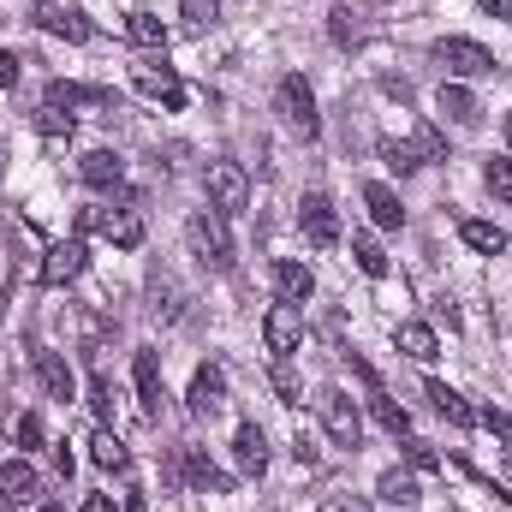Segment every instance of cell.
I'll return each mask as SVG.
<instances>
[{"label":"cell","instance_id":"cell-1","mask_svg":"<svg viewBox=\"0 0 512 512\" xmlns=\"http://www.w3.org/2000/svg\"><path fill=\"white\" fill-rule=\"evenodd\" d=\"M274 108H280V120L298 131V137H322V114H316V90L304 84V72H286L280 84H274Z\"/></svg>","mask_w":512,"mask_h":512},{"label":"cell","instance_id":"cell-2","mask_svg":"<svg viewBox=\"0 0 512 512\" xmlns=\"http://www.w3.org/2000/svg\"><path fill=\"white\" fill-rule=\"evenodd\" d=\"M185 239H191V251L203 256L209 268H233V239H227V215H215V209H197L191 221H185Z\"/></svg>","mask_w":512,"mask_h":512},{"label":"cell","instance_id":"cell-3","mask_svg":"<svg viewBox=\"0 0 512 512\" xmlns=\"http://www.w3.org/2000/svg\"><path fill=\"white\" fill-rule=\"evenodd\" d=\"M203 191H209V209H215V215H239V209L251 203V179H245L239 161H209Z\"/></svg>","mask_w":512,"mask_h":512},{"label":"cell","instance_id":"cell-4","mask_svg":"<svg viewBox=\"0 0 512 512\" xmlns=\"http://www.w3.org/2000/svg\"><path fill=\"white\" fill-rule=\"evenodd\" d=\"M435 60L447 66V78H489L495 72V54L471 36H441L435 42Z\"/></svg>","mask_w":512,"mask_h":512},{"label":"cell","instance_id":"cell-5","mask_svg":"<svg viewBox=\"0 0 512 512\" xmlns=\"http://www.w3.org/2000/svg\"><path fill=\"white\" fill-rule=\"evenodd\" d=\"M316 411H322V423H328V435H334L340 447H358V441H364V411H358L340 387H322V393H316Z\"/></svg>","mask_w":512,"mask_h":512},{"label":"cell","instance_id":"cell-6","mask_svg":"<svg viewBox=\"0 0 512 512\" xmlns=\"http://www.w3.org/2000/svg\"><path fill=\"white\" fill-rule=\"evenodd\" d=\"M298 233L316 245V251H328V245H340V215H334V203L322 197V191H310L304 203H298Z\"/></svg>","mask_w":512,"mask_h":512},{"label":"cell","instance_id":"cell-7","mask_svg":"<svg viewBox=\"0 0 512 512\" xmlns=\"http://www.w3.org/2000/svg\"><path fill=\"white\" fill-rule=\"evenodd\" d=\"M262 340H268L274 358H292V352L304 346V310H298V304H274V310L262 316Z\"/></svg>","mask_w":512,"mask_h":512},{"label":"cell","instance_id":"cell-8","mask_svg":"<svg viewBox=\"0 0 512 512\" xmlns=\"http://www.w3.org/2000/svg\"><path fill=\"white\" fill-rule=\"evenodd\" d=\"M131 84H137L143 96H155L161 108H185V84H179V72H173V66H161V60L131 66Z\"/></svg>","mask_w":512,"mask_h":512},{"label":"cell","instance_id":"cell-9","mask_svg":"<svg viewBox=\"0 0 512 512\" xmlns=\"http://www.w3.org/2000/svg\"><path fill=\"white\" fill-rule=\"evenodd\" d=\"M84 262H90L84 239H60V245H48V256H42V286H72V280L84 274Z\"/></svg>","mask_w":512,"mask_h":512},{"label":"cell","instance_id":"cell-10","mask_svg":"<svg viewBox=\"0 0 512 512\" xmlns=\"http://www.w3.org/2000/svg\"><path fill=\"white\" fill-rule=\"evenodd\" d=\"M131 376H137V399H143V417H161V405H167V382H161V358L143 346L137 358H131Z\"/></svg>","mask_w":512,"mask_h":512},{"label":"cell","instance_id":"cell-11","mask_svg":"<svg viewBox=\"0 0 512 512\" xmlns=\"http://www.w3.org/2000/svg\"><path fill=\"white\" fill-rule=\"evenodd\" d=\"M274 292H280V304H310V298H316V274H310L304 262L280 256V262H274Z\"/></svg>","mask_w":512,"mask_h":512},{"label":"cell","instance_id":"cell-12","mask_svg":"<svg viewBox=\"0 0 512 512\" xmlns=\"http://www.w3.org/2000/svg\"><path fill=\"white\" fill-rule=\"evenodd\" d=\"M96 233H102L108 245H120V251H137V245H143V215H137V209H102V215H96Z\"/></svg>","mask_w":512,"mask_h":512},{"label":"cell","instance_id":"cell-13","mask_svg":"<svg viewBox=\"0 0 512 512\" xmlns=\"http://www.w3.org/2000/svg\"><path fill=\"white\" fill-rule=\"evenodd\" d=\"M78 173H84V185H96V191H120V185H126V161H120L114 149H90V155L78 161Z\"/></svg>","mask_w":512,"mask_h":512},{"label":"cell","instance_id":"cell-14","mask_svg":"<svg viewBox=\"0 0 512 512\" xmlns=\"http://www.w3.org/2000/svg\"><path fill=\"white\" fill-rule=\"evenodd\" d=\"M423 393H429V405H435V411H441V417H447L453 429H477V405H471V399H465L459 387H447V382H429Z\"/></svg>","mask_w":512,"mask_h":512},{"label":"cell","instance_id":"cell-15","mask_svg":"<svg viewBox=\"0 0 512 512\" xmlns=\"http://www.w3.org/2000/svg\"><path fill=\"white\" fill-rule=\"evenodd\" d=\"M48 102L54 108H120L114 102V90H102V84H48Z\"/></svg>","mask_w":512,"mask_h":512},{"label":"cell","instance_id":"cell-16","mask_svg":"<svg viewBox=\"0 0 512 512\" xmlns=\"http://www.w3.org/2000/svg\"><path fill=\"white\" fill-rule=\"evenodd\" d=\"M435 108H441V114H447L453 126H477V120H483V108H477V96H471V90H465L459 78H447V84L435 90Z\"/></svg>","mask_w":512,"mask_h":512},{"label":"cell","instance_id":"cell-17","mask_svg":"<svg viewBox=\"0 0 512 512\" xmlns=\"http://www.w3.org/2000/svg\"><path fill=\"white\" fill-rule=\"evenodd\" d=\"M221 399H227V376H221L215 364H203V370L191 376V393H185V405H191L197 417H209V411H221Z\"/></svg>","mask_w":512,"mask_h":512},{"label":"cell","instance_id":"cell-18","mask_svg":"<svg viewBox=\"0 0 512 512\" xmlns=\"http://www.w3.org/2000/svg\"><path fill=\"white\" fill-rule=\"evenodd\" d=\"M233 459H239L245 477H262V471H268V435H262L256 423H239V435H233Z\"/></svg>","mask_w":512,"mask_h":512},{"label":"cell","instance_id":"cell-19","mask_svg":"<svg viewBox=\"0 0 512 512\" xmlns=\"http://www.w3.org/2000/svg\"><path fill=\"white\" fill-rule=\"evenodd\" d=\"M36 24H42L48 36H66V42H90V30H96V24H90L84 12H72V6H42Z\"/></svg>","mask_w":512,"mask_h":512},{"label":"cell","instance_id":"cell-20","mask_svg":"<svg viewBox=\"0 0 512 512\" xmlns=\"http://www.w3.org/2000/svg\"><path fill=\"white\" fill-rule=\"evenodd\" d=\"M36 382L48 387V399H72L78 393V376H72V364L60 352H36Z\"/></svg>","mask_w":512,"mask_h":512},{"label":"cell","instance_id":"cell-21","mask_svg":"<svg viewBox=\"0 0 512 512\" xmlns=\"http://www.w3.org/2000/svg\"><path fill=\"white\" fill-rule=\"evenodd\" d=\"M393 346H399L405 358H417V364H429V358L441 352V340H435L429 322H399V328H393Z\"/></svg>","mask_w":512,"mask_h":512},{"label":"cell","instance_id":"cell-22","mask_svg":"<svg viewBox=\"0 0 512 512\" xmlns=\"http://www.w3.org/2000/svg\"><path fill=\"white\" fill-rule=\"evenodd\" d=\"M364 209H370V221H376V227H405L399 191H393V185H382V179H370V185H364Z\"/></svg>","mask_w":512,"mask_h":512},{"label":"cell","instance_id":"cell-23","mask_svg":"<svg viewBox=\"0 0 512 512\" xmlns=\"http://www.w3.org/2000/svg\"><path fill=\"white\" fill-rule=\"evenodd\" d=\"M185 477H191L197 489H209V495H233V477H227V471H221L209 453H197V447L185 453Z\"/></svg>","mask_w":512,"mask_h":512},{"label":"cell","instance_id":"cell-24","mask_svg":"<svg viewBox=\"0 0 512 512\" xmlns=\"http://www.w3.org/2000/svg\"><path fill=\"white\" fill-rule=\"evenodd\" d=\"M30 495H36V471H30L24 459H6V465H0V501H6V507H24Z\"/></svg>","mask_w":512,"mask_h":512},{"label":"cell","instance_id":"cell-25","mask_svg":"<svg viewBox=\"0 0 512 512\" xmlns=\"http://www.w3.org/2000/svg\"><path fill=\"white\" fill-rule=\"evenodd\" d=\"M459 239H465L471 251H483V256H501V251H507V233H501L495 221H459Z\"/></svg>","mask_w":512,"mask_h":512},{"label":"cell","instance_id":"cell-26","mask_svg":"<svg viewBox=\"0 0 512 512\" xmlns=\"http://www.w3.org/2000/svg\"><path fill=\"white\" fill-rule=\"evenodd\" d=\"M126 36L137 48H167V24L155 18V12H131L126 18Z\"/></svg>","mask_w":512,"mask_h":512},{"label":"cell","instance_id":"cell-27","mask_svg":"<svg viewBox=\"0 0 512 512\" xmlns=\"http://www.w3.org/2000/svg\"><path fill=\"white\" fill-rule=\"evenodd\" d=\"M90 459H96L102 471H131V453L120 447V435H114V429H102V435L90 441Z\"/></svg>","mask_w":512,"mask_h":512},{"label":"cell","instance_id":"cell-28","mask_svg":"<svg viewBox=\"0 0 512 512\" xmlns=\"http://www.w3.org/2000/svg\"><path fill=\"white\" fill-rule=\"evenodd\" d=\"M376 489H382L387 507H411V501H417V477H411V471H399V465L382 471V483H376Z\"/></svg>","mask_w":512,"mask_h":512},{"label":"cell","instance_id":"cell-29","mask_svg":"<svg viewBox=\"0 0 512 512\" xmlns=\"http://www.w3.org/2000/svg\"><path fill=\"white\" fill-rule=\"evenodd\" d=\"M370 411H376V423H382L387 435H411V411H405L399 399H387V393H370Z\"/></svg>","mask_w":512,"mask_h":512},{"label":"cell","instance_id":"cell-30","mask_svg":"<svg viewBox=\"0 0 512 512\" xmlns=\"http://www.w3.org/2000/svg\"><path fill=\"white\" fill-rule=\"evenodd\" d=\"M352 256H358V268H364L370 280H382L387 274V251L376 245V233H352Z\"/></svg>","mask_w":512,"mask_h":512},{"label":"cell","instance_id":"cell-31","mask_svg":"<svg viewBox=\"0 0 512 512\" xmlns=\"http://www.w3.org/2000/svg\"><path fill=\"white\" fill-rule=\"evenodd\" d=\"M268 387H274L286 405H298V399H304V382L292 376V364H286V358H274V364H268Z\"/></svg>","mask_w":512,"mask_h":512},{"label":"cell","instance_id":"cell-32","mask_svg":"<svg viewBox=\"0 0 512 512\" xmlns=\"http://www.w3.org/2000/svg\"><path fill=\"white\" fill-rule=\"evenodd\" d=\"M179 18H185V30H209L221 18V0H179Z\"/></svg>","mask_w":512,"mask_h":512},{"label":"cell","instance_id":"cell-33","mask_svg":"<svg viewBox=\"0 0 512 512\" xmlns=\"http://www.w3.org/2000/svg\"><path fill=\"white\" fill-rule=\"evenodd\" d=\"M483 185H489L501 203H512V155H495V161L483 167Z\"/></svg>","mask_w":512,"mask_h":512},{"label":"cell","instance_id":"cell-34","mask_svg":"<svg viewBox=\"0 0 512 512\" xmlns=\"http://www.w3.org/2000/svg\"><path fill=\"white\" fill-rule=\"evenodd\" d=\"M411 149H417V161H447V137H441L435 126L411 131Z\"/></svg>","mask_w":512,"mask_h":512},{"label":"cell","instance_id":"cell-35","mask_svg":"<svg viewBox=\"0 0 512 512\" xmlns=\"http://www.w3.org/2000/svg\"><path fill=\"white\" fill-rule=\"evenodd\" d=\"M382 161L393 167V173H417L423 161H417V149L411 143H399V137H382Z\"/></svg>","mask_w":512,"mask_h":512},{"label":"cell","instance_id":"cell-36","mask_svg":"<svg viewBox=\"0 0 512 512\" xmlns=\"http://www.w3.org/2000/svg\"><path fill=\"white\" fill-rule=\"evenodd\" d=\"M72 126H78V120H72V114H60L54 102H42V108H36V131H42V137H72Z\"/></svg>","mask_w":512,"mask_h":512},{"label":"cell","instance_id":"cell-37","mask_svg":"<svg viewBox=\"0 0 512 512\" xmlns=\"http://www.w3.org/2000/svg\"><path fill=\"white\" fill-rule=\"evenodd\" d=\"M405 465H411V471H441V453H435L429 441H417V435H405Z\"/></svg>","mask_w":512,"mask_h":512},{"label":"cell","instance_id":"cell-38","mask_svg":"<svg viewBox=\"0 0 512 512\" xmlns=\"http://www.w3.org/2000/svg\"><path fill=\"white\" fill-rule=\"evenodd\" d=\"M12 435H18V453H36V447H42V441H48V435H42V417H36V411H24V417H18V429H12Z\"/></svg>","mask_w":512,"mask_h":512},{"label":"cell","instance_id":"cell-39","mask_svg":"<svg viewBox=\"0 0 512 512\" xmlns=\"http://www.w3.org/2000/svg\"><path fill=\"white\" fill-rule=\"evenodd\" d=\"M90 411H96L102 423H114V382H108V376L90 382Z\"/></svg>","mask_w":512,"mask_h":512},{"label":"cell","instance_id":"cell-40","mask_svg":"<svg viewBox=\"0 0 512 512\" xmlns=\"http://www.w3.org/2000/svg\"><path fill=\"white\" fill-rule=\"evenodd\" d=\"M316 512H370V507H364L358 495H322V507Z\"/></svg>","mask_w":512,"mask_h":512},{"label":"cell","instance_id":"cell-41","mask_svg":"<svg viewBox=\"0 0 512 512\" xmlns=\"http://www.w3.org/2000/svg\"><path fill=\"white\" fill-rule=\"evenodd\" d=\"M292 453H298V465H316V459H322V453H316V435H310V429H298Z\"/></svg>","mask_w":512,"mask_h":512},{"label":"cell","instance_id":"cell-42","mask_svg":"<svg viewBox=\"0 0 512 512\" xmlns=\"http://www.w3.org/2000/svg\"><path fill=\"white\" fill-rule=\"evenodd\" d=\"M477 423H489L495 435H512V423H507V411H501V405H489V411H477Z\"/></svg>","mask_w":512,"mask_h":512},{"label":"cell","instance_id":"cell-43","mask_svg":"<svg viewBox=\"0 0 512 512\" xmlns=\"http://www.w3.org/2000/svg\"><path fill=\"white\" fill-rule=\"evenodd\" d=\"M12 84H18V54L0 48V90H12Z\"/></svg>","mask_w":512,"mask_h":512},{"label":"cell","instance_id":"cell-44","mask_svg":"<svg viewBox=\"0 0 512 512\" xmlns=\"http://www.w3.org/2000/svg\"><path fill=\"white\" fill-rule=\"evenodd\" d=\"M84 512H120V501H114V495H90V501H84Z\"/></svg>","mask_w":512,"mask_h":512},{"label":"cell","instance_id":"cell-45","mask_svg":"<svg viewBox=\"0 0 512 512\" xmlns=\"http://www.w3.org/2000/svg\"><path fill=\"white\" fill-rule=\"evenodd\" d=\"M477 6H483L489 18H512V0H477Z\"/></svg>","mask_w":512,"mask_h":512},{"label":"cell","instance_id":"cell-46","mask_svg":"<svg viewBox=\"0 0 512 512\" xmlns=\"http://www.w3.org/2000/svg\"><path fill=\"white\" fill-rule=\"evenodd\" d=\"M120 512H149V501H143V495H126V507Z\"/></svg>","mask_w":512,"mask_h":512},{"label":"cell","instance_id":"cell-47","mask_svg":"<svg viewBox=\"0 0 512 512\" xmlns=\"http://www.w3.org/2000/svg\"><path fill=\"white\" fill-rule=\"evenodd\" d=\"M507 143H512V114H507Z\"/></svg>","mask_w":512,"mask_h":512},{"label":"cell","instance_id":"cell-48","mask_svg":"<svg viewBox=\"0 0 512 512\" xmlns=\"http://www.w3.org/2000/svg\"><path fill=\"white\" fill-rule=\"evenodd\" d=\"M42 512H66V507H42Z\"/></svg>","mask_w":512,"mask_h":512}]
</instances>
